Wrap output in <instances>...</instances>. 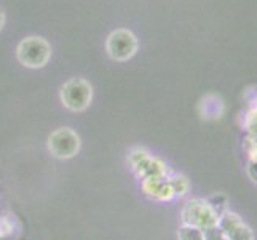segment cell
<instances>
[{
  "label": "cell",
  "instance_id": "8",
  "mask_svg": "<svg viewBox=\"0 0 257 240\" xmlns=\"http://www.w3.org/2000/svg\"><path fill=\"white\" fill-rule=\"evenodd\" d=\"M208 203L211 205V208L217 213V216H220L222 213H225L227 208V197L222 194H217V195H212V197L208 200Z\"/></svg>",
  "mask_w": 257,
  "mask_h": 240
},
{
  "label": "cell",
  "instance_id": "3",
  "mask_svg": "<svg viewBox=\"0 0 257 240\" xmlns=\"http://www.w3.org/2000/svg\"><path fill=\"white\" fill-rule=\"evenodd\" d=\"M138 47V37L130 29L125 28L112 31L107 35V40H105V51L117 63H125V61L131 59L136 55Z\"/></svg>",
  "mask_w": 257,
  "mask_h": 240
},
{
  "label": "cell",
  "instance_id": "6",
  "mask_svg": "<svg viewBox=\"0 0 257 240\" xmlns=\"http://www.w3.org/2000/svg\"><path fill=\"white\" fill-rule=\"evenodd\" d=\"M217 227L222 230L225 237H228V240H254L251 227L243 223L240 215H236V213L230 210L219 216Z\"/></svg>",
  "mask_w": 257,
  "mask_h": 240
},
{
  "label": "cell",
  "instance_id": "4",
  "mask_svg": "<svg viewBox=\"0 0 257 240\" xmlns=\"http://www.w3.org/2000/svg\"><path fill=\"white\" fill-rule=\"evenodd\" d=\"M182 221H184V224L197 226V227H201L203 230H206L209 227L217 226L219 216H217V213L211 208L208 200L195 199L185 205L182 211Z\"/></svg>",
  "mask_w": 257,
  "mask_h": 240
},
{
  "label": "cell",
  "instance_id": "10",
  "mask_svg": "<svg viewBox=\"0 0 257 240\" xmlns=\"http://www.w3.org/2000/svg\"><path fill=\"white\" fill-rule=\"evenodd\" d=\"M205 240H228V237H225L222 234V230H220L217 226H214V227H209L205 230Z\"/></svg>",
  "mask_w": 257,
  "mask_h": 240
},
{
  "label": "cell",
  "instance_id": "7",
  "mask_svg": "<svg viewBox=\"0 0 257 240\" xmlns=\"http://www.w3.org/2000/svg\"><path fill=\"white\" fill-rule=\"evenodd\" d=\"M177 238L179 240H205V230L197 226L184 224L179 232H177Z\"/></svg>",
  "mask_w": 257,
  "mask_h": 240
},
{
  "label": "cell",
  "instance_id": "1",
  "mask_svg": "<svg viewBox=\"0 0 257 240\" xmlns=\"http://www.w3.org/2000/svg\"><path fill=\"white\" fill-rule=\"evenodd\" d=\"M18 61L28 69H42L51 59V45L39 35L24 37L16 47Z\"/></svg>",
  "mask_w": 257,
  "mask_h": 240
},
{
  "label": "cell",
  "instance_id": "9",
  "mask_svg": "<svg viewBox=\"0 0 257 240\" xmlns=\"http://www.w3.org/2000/svg\"><path fill=\"white\" fill-rule=\"evenodd\" d=\"M170 186H171L174 195H184L185 191L189 189V183H187V180H185L184 176H176V178H173V180L170 181Z\"/></svg>",
  "mask_w": 257,
  "mask_h": 240
},
{
  "label": "cell",
  "instance_id": "11",
  "mask_svg": "<svg viewBox=\"0 0 257 240\" xmlns=\"http://www.w3.org/2000/svg\"><path fill=\"white\" fill-rule=\"evenodd\" d=\"M5 12H4V8H0V31L4 29V26H5Z\"/></svg>",
  "mask_w": 257,
  "mask_h": 240
},
{
  "label": "cell",
  "instance_id": "5",
  "mask_svg": "<svg viewBox=\"0 0 257 240\" xmlns=\"http://www.w3.org/2000/svg\"><path fill=\"white\" fill-rule=\"evenodd\" d=\"M48 150L58 158H70L80 150V136L70 128H58L48 136Z\"/></svg>",
  "mask_w": 257,
  "mask_h": 240
},
{
  "label": "cell",
  "instance_id": "2",
  "mask_svg": "<svg viewBox=\"0 0 257 240\" xmlns=\"http://www.w3.org/2000/svg\"><path fill=\"white\" fill-rule=\"evenodd\" d=\"M59 100L66 109L82 112L90 108L93 101V85L82 77L69 78L59 88Z\"/></svg>",
  "mask_w": 257,
  "mask_h": 240
}]
</instances>
